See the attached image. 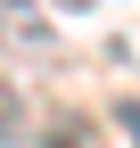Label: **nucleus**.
I'll return each mask as SVG.
<instances>
[{
    "instance_id": "f257e3e1",
    "label": "nucleus",
    "mask_w": 140,
    "mask_h": 148,
    "mask_svg": "<svg viewBox=\"0 0 140 148\" xmlns=\"http://www.w3.org/2000/svg\"><path fill=\"white\" fill-rule=\"evenodd\" d=\"M0 41H49V25L25 8V0H0Z\"/></svg>"
},
{
    "instance_id": "f03ea898",
    "label": "nucleus",
    "mask_w": 140,
    "mask_h": 148,
    "mask_svg": "<svg viewBox=\"0 0 140 148\" xmlns=\"http://www.w3.org/2000/svg\"><path fill=\"white\" fill-rule=\"evenodd\" d=\"M16 132H25V107H16V90H0V148H16Z\"/></svg>"
},
{
    "instance_id": "20e7f679",
    "label": "nucleus",
    "mask_w": 140,
    "mask_h": 148,
    "mask_svg": "<svg viewBox=\"0 0 140 148\" xmlns=\"http://www.w3.org/2000/svg\"><path fill=\"white\" fill-rule=\"evenodd\" d=\"M115 115H124V132H132V148H140V99H124Z\"/></svg>"
},
{
    "instance_id": "7ed1b4c3",
    "label": "nucleus",
    "mask_w": 140,
    "mask_h": 148,
    "mask_svg": "<svg viewBox=\"0 0 140 148\" xmlns=\"http://www.w3.org/2000/svg\"><path fill=\"white\" fill-rule=\"evenodd\" d=\"M49 148H91V132H82V123H58V132H49Z\"/></svg>"
},
{
    "instance_id": "39448f33",
    "label": "nucleus",
    "mask_w": 140,
    "mask_h": 148,
    "mask_svg": "<svg viewBox=\"0 0 140 148\" xmlns=\"http://www.w3.org/2000/svg\"><path fill=\"white\" fill-rule=\"evenodd\" d=\"M58 8H99V0H58Z\"/></svg>"
}]
</instances>
